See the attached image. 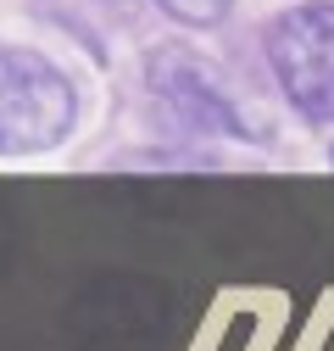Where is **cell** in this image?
Instances as JSON below:
<instances>
[{
  "mask_svg": "<svg viewBox=\"0 0 334 351\" xmlns=\"http://www.w3.org/2000/svg\"><path fill=\"white\" fill-rule=\"evenodd\" d=\"M156 6L173 23H184V28H218L234 12V0H156Z\"/></svg>",
  "mask_w": 334,
  "mask_h": 351,
  "instance_id": "cell-4",
  "label": "cell"
},
{
  "mask_svg": "<svg viewBox=\"0 0 334 351\" xmlns=\"http://www.w3.org/2000/svg\"><path fill=\"white\" fill-rule=\"evenodd\" d=\"M145 84L162 106V117L184 128V134H206V140H257V128L245 123L240 101L223 90V78L206 67L195 51L184 45H156L145 62Z\"/></svg>",
  "mask_w": 334,
  "mask_h": 351,
  "instance_id": "cell-3",
  "label": "cell"
},
{
  "mask_svg": "<svg viewBox=\"0 0 334 351\" xmlns=\"http://www.w3.org/2000/svg\"><path fill=\"white\" fill-rule=\"evenodd\" d=\"M78 95L62 67H51L39 51L0 45V156L51 151L73 134Z\"/></svg>",
  "mask_w": 334,
  "mask_h": 351,
  "instance_id": "cell-1",
  "label": "cell"
},
{
  "mask_svg": "<svg viewBox=\"0 0 334 351\" xmlns=\"http://www.w3.org/2000/svg\"><path fill=\"white\" fill-rule=\"evenodd\" d=\"M268 67L307 123H334V0H307L268 23Z\"/></svg>",
  "mask_w": 334,
  "mask_h": 351,
  "instance_id": "cell-2",
  "label": "cell"
}]
</instances>
